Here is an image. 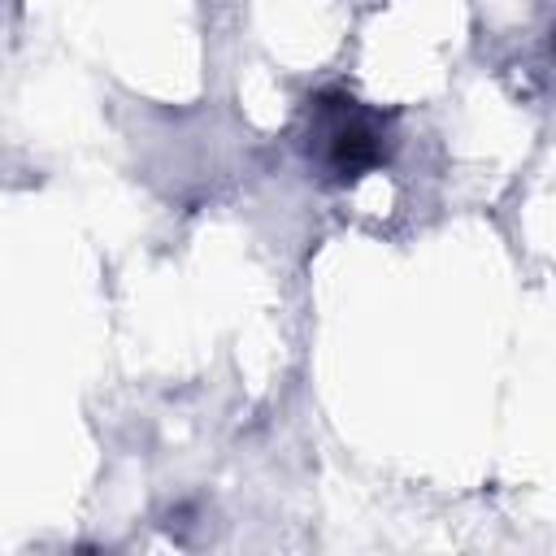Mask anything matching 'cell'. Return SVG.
<instances>
[{
    "label": "cell",
    "mask_w": 556,
    "mask_h": 556,
    "mask_svg": "<svg viewBox=\"0 0 556 556\" xmlns=\"http://www.w3.org/2000/svg\"><path fill=\"white\" fill-rule=\"evenodd\" d=\"M317 143L339 178H356L361 169L382 161V122L356 100H334L317 109Z\"/></svg>",
    "instance_id": "cell-1"
}]
</instances>
